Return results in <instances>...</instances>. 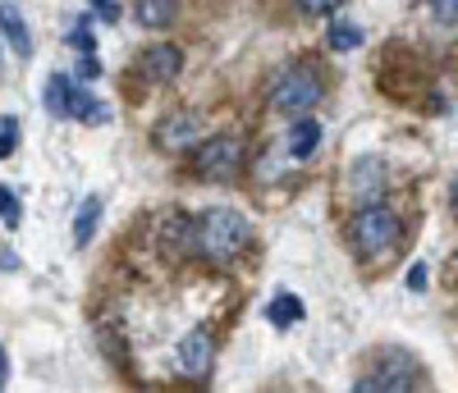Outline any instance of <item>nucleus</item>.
I'll return each instance as SVG.
<instances>
[{
    "label": "nucleus",
    "mask_w": 458,
    "mask_h": 393,
    "mask_svg": "<svg viewBox=\"0 0 458 393\" xmlns=\"http://www.w3.org/2000/svg\"><path fill=\"white\" fill-rule=\"evenodd\" d=\"M252 243V224L239 215V211H229V206H211L198 215V252L202 261L211 265H234Z\"/></svg>",
    "instance_id": "1"
},
{
    "label": "nucleus",
    "mask_w": 458,
    "mask_h": 393,
    "mask_svg": "<svg viewBox=\"0 0 458 393\" xmlns=\"http://www.w3.org/2000/svg\"><path fill=\"white\" fill-rule=\"evenodd\" d=\"M403 238V220L390 211V206H362L353 220H349V243L362 261H376L386 256L394 243Z\"/></svg>",
    "instance_id": "2"
},
{
    "label": "nucleus",
    "mask_w": 458,
    "mask_h": 393,
    "mask_svg": "<svg viewBox=\"0 0 458 393\" xmlns=\"http://www.w3.org/2000/svg\"><path fill=\"white\" fill-rule=\"evenodd\" d=\"M271 101H276L280 114H293V120H298V114H308V110H317L326 101V78L312 64H293V69H284L276 78Z\"/></svg>",
    "instance_id": "3"
},
{
    "label": "nucleus",
    "mask_w": 458,
    "mask_h": 393,
    "mask_svg": "<svg viewBox=\"0 0 458 393\" xmlns=\"http://www.w3.org/2000/svg\"><path fill=\"white\" fill-rule=\"evenodd\" d=\"M193 170H198V179H207V183H234V179L243 174V142L229 138V133L202 142V146L193 151Z\"/></svg>",
    "instance_id": "4"
},
{
    "label": "nucleus",
    "mask_w": 458,
    "mask_h": 393,
    "mask_svg": "<svg viewBox=\"0 0 458 393\" xmlns=\"http://www.w3.org/2000/svg\"><path fill=\"white\" fill-rule=\"evenodd\" d=\"M417 384H422V366H417L412 357H403V352H386V357L358 380V389H386V393L417 389Z\"/></svg>",
    "instance_id": "5"
},
{
    "label": "nucleus",
    "mask_w": 458,
    "mask_h": 393,
    "mask_svg": "<svg viewBox=\"0 0 458 393\" xmlns=\"http://www.w3.org/2000/svg\"><path fill=\"white\" fill-rule=\"evenodd\" d=\"M174 366H179L188 380H207L211 366H216V334H211L207 325L188 330V334L179 339V347H174Z\"/></svg>",
    "instance_id": "6"
},
{
    "label": "nucleus",
    "mask_w": 458,
    "mask_h": 393,
    "mask_svg": "<svg viewBox=\"0 0 458 393\" xmlns=\"http://www.w3.org/2000/svg\"><path fill=\"white\" fill-rule=\"evenodd\" d=\"M198 138H202L198 114H170V120L157 124V146L170 151V155H183L188 146H198Z\"/></svg>",
    "instance_id": "7"
},
{
    "label": "nucleus",
    "mask_w": 458,
    "mask_h": 393,
    "mask_svg": "<svg viewBox=\"0 0 458 393\" xmlns=\"http://www.w3.org/2000/svg\"><path fill=\"white\" fill-rule=\"evenodd\" d=\"M64 120H83V124H110V105L97 101L92 92H83L79 83L69 88V110H64Z\"/></svg>",
    "instance_id": "8"
},
{
    "label": "nucleus",
    "mask_w": 458,
    "mask_h": 393,
    "mask_svg": "<svg viewBox=\"0 0 458 393\" xmlns=\"http://www.w3.org/2000/svg\"><path fill=\"white\" fill-rule=\"evenodd\" d=\"M183 69V51L179 46H157V51H147L142 60V73L151 78V83H174Z\"/></svg>",
    "instance_id": "9"
},
{
    "label": "nucleus",
    "mask_w": 458,
    "mask_h": 393,
    "mask_svg": "<svg viewBox=\"0 0 458 393\" xmlns=\"http://www.w3.org/2000/svg\"><path fill=\"white\" fill-rule=\"evenodd\" d=\"M0 32H5V42L14 46V55H19V60H28V55H32L28 23H23V14H19L14 5H0Z\"/></svg>",
    "instance_id": "10"
},
{
    "label": "nucleus",
    "mask_w": 458,
    "mask_h": 393,
    "mask_svg": "<svg viewBox=\"0 0 458 393\" xmlns=\"http://www.w3.org/2000/svg\"><path fill=\"white\" fill-rule=\"evenodd\" d=\"M321 142V124L308 120V114H298V124L289 129V151H293V161H308V155L317 151Z\"/></svg>",
    "instance_id": "11"
},
{
    "label": "nucleus",
    "mask_w": 458,
    "mask_h": 393,
    "mask_svg": "<svg viewBox=\"0 0 458 393\" xmlns=\"http://www.w3.org/2000/svg\"><path fill=\"white\" fill-rule=\"evenodd\" d=\"M97 220H101V196H83L79 215H73V247H88V243H92Z\"/></svg>",
    "instance_id": "12"
},
{
    "label": "nucleus",
    "mask_w": 458,
    "mask_h": 393,
    "mask_svg": "<svg viewBox=\"0 0 458 393\" xmlns=\"http://www.w3.org/2000/svg\"><path fill=\"white\" fill-rule=\"evenodd\" d=\"M179 14V0H138V23L142 28H170Z\"/></svg>",
    "instance_id": "13"
},
{
    "label": "nucleus",
    "mask_w": 458,
    "mask_h": 393,
    "mask_svg": "<svg viewBox=\"0 0 458 393\" xmlns=\"http://www.w3.org/2000/svg\"><path fill=\"white\" fill-rule=\"evenodd\" d=\"M266 316H271V325H276V330H289V325H298V321H302V297H293V293H280L271 306H266Z\"/></svg>",
    "instance_id": "14"
},
{
    "label": "nucleus",
    "mask_w": 458,
    "mask_h": 393,
    "mask_svg": "<svg viewBox=\"0 0 458 393\" xmlns=\"http://www.w3.org/2000/svg\"><path fill=\"white\" fill-rule=\"evenodd\" d=\"M367 42V32L349 19H330V51H358Z\"/></svg>",
    "instance_id": "15"
},
{
    "label": "nucleus",
    "mask_w": 458,
    "mask_h": 393,
    "mask_svg": "<svg viewBox=\"0 0 458 393\" xmlns=\"http://www.w3.org/2000/svg\"><path fill=\"white\" fill-rule=\"evenodd\" d=\"M69 78L64 73H51V83H47V110L51 114H60V120H64V110H69Z\"/></svg>",
    "instance_id": "16"
},
{
    "label": "nucleus",
    "mask_w": 458,
    "mask_h": 393,
    "mask_svg": "<svg viewBox=\"0 0 458 393\" xmlns=\"http://www.w3.org/2000/svg\"><path fill=\"white\" fill-rule=\"evenodd\" d=\"M0 220H5L10 229H19V220H23L19 196H14V188H5V183H0Z\"/></svg>",
    "instance_id": "17"
},
{
    "label": "nucleus",
    "mask_w": 458,
    "mask_h": 393,
    "mask_svg": "<svg viewBox=\"0 0 458 393\" xmlns=\"http://www.w3.org/2000/svg\"><path fill=\"white\" fill-rule=\"evenodd\" d=\"M14 146H19V120H14V114H5V120H0V161H5Z\"/></svg>",
    "instance_id": "18"
},
{
    "label": "nucleus",
    "mask_w": 458,
    "mask_h": 393,
    "mask_svg": "<svg viewBox=\"0 0 458 393\" xmlns=\"http://www.w3.org/2000/svg\"><path fill=\"white\" fill-rule=\"evenodd\" d=\"M69 42L79 46L83 55H92V51H97V42H92V23H88V19H79V23H73V37H69Z\"/></svg>",
    "instance_id": "19"
},
{
    "label": "nucleus",
    "mask_w": 458,
    "mask_h": 393,
    "mask_svg": "<svg viewBox=\"0 0 458 393\" xmlns=\"http://www.w3.org/2000/svg\"><path fill=\"white\" fill-rule=\"evenodd\" d=\"M339 5H344V0H298L302 14H335Z\"/></svg>",
    "instance_id": "20"
},
{
    "label": "nucleus",
    "mask_w": 458,
    "mask_h": 393,
    "mask_svg": "<svg viewBox=\"0 0 458 393\" xmlns=\"http://www.w3.org/2000/svg\"><path fill=\"white\" fill-rule=\"evenodd\" d=\"M431 10H436V19L458 23V0H431Z\"/></svg>",
    "instance_id": "21"
},
{
    "label": "nucleus",
    "mask_w": 458,
    "mask_h": 393,
    "mask_svg": "<svg viewBox=\"0 0 458 393\" xmlns=\"http://www.w3.org/2000/svg\"><path fill=\"white\" fill-rule=\"evenodd\" d=\"M88 5H92V10H97V19H106V23L120 19V5H114V0H88Z\"/></svg>",
    "instance_id": "22"
},
{
    "label": "nucleus",
    "mask_w": 458,
    "mask_h": 393,
    "mask_svg": "<svg viewBox=\"0 0 458 393\" xmlns=\"http://www.w3.org/2000/svg\"><path fill=\"white\" fill-rule=\"evenodd\" d=\"M408 288H412V293L427 288V265H412V270H408Z\"/></svg>",
    "instance_id": "23"
},
{
    "label": "nucleus",
    "mask_w": 458,
    "mask_h": 393,
    "mask_svg": "<svg viewBox=\"0 0 458 393\" xmlns=\"http://www.w3.org/2000/svg\"><path fill=\"white\" fill-rule=\"evenodd\" d=\"M5 380H10V357H5V347H0V389H5Z\"/></svg>",
    "instance_id": "24"
},
{
    "label": "nucleus",
    "mask_w": 458,
    "mask_h": 393,
    "mask_svg": "<svg viewBox=\"0 0 458 393\" xmlns=\"http://www.w3.org/2000/svg\"><path fill=\"white\" fill-rule=\"evenodd\" d=\"M449 202H454V215H458V179H454V188H449Z\"/></svg>",
    "instance_id": "25"
}]
</instances>
